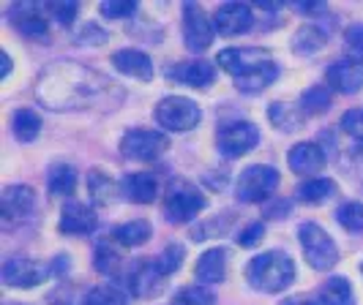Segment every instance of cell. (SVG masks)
<instances>
[{
  "instance_id": "41",
  "label": "cell",
  "mask_w": 363,
  "mask_h": 305,
  "mask_svg": "<svg viewBox=\"0 0 363 305\" xmlns=\"http://www.w3.org/2000/svg\"><path fill=\"white\" fill-rule=\"evenodd\" d=\"M262 237H265V226H262V221H255V224H249L243 232L238 234V243H240L243 248H252Z\"/></svg>"
},
{
  "instance_id": "24",
  "label": "cell",
  "mask_w": 363,
  "mask_h": 305,
  "mask_svg": "<svg viewBox=\"0 0 363 305\" xmlns=\"http://www.w3.org/2000/svg\"><path fill=\"white\" fill-rule=\"evenodd\" d=\"M320 305H355L352 284L347 278H342V275L328 278L323 289H320Z\"/></svg>"
},
{
  "instance_id": "30",
  "label": "cell",
  "mask_w": 363,
  "mask_h": 305,
  "mask_svg": "<svg viewBox=\"0 0 363 305\" xmlns=\"http://www.w3.org/2000/svg\"><path fill=\"white\" fill-rule=\"evenodd\" d=\"M82 305H128V294L121 287H112V284H101V287H93Z\"/></svg>"
},
{
  "instance_id": "17",
  "label": "cell",
  "mask_w": 363,
  "mask_h": 305,
  "mask_svg": "<svg viewBox=\"0 0 363 305\" xmlns=\"http://www.w3.org/2000/svg\"><path fill=\"white\" fill-rule=\"evenodd\" d=\"M287 163H290V169L295 172V175L309 178V175L320 172V169L325 166V150L314 142H298L290 150Z\"/></svg>"
},
{
  "instance_id": "4",
  "label": "cell",
  "mask_w": 363,
  "mask_h": 305,
  "mask_svg": "<svg viewBox=\"0 0 363 305\" xmlns=\"http://www.w3.org/2000/svg\"><path fill=\"white\" fill-rule=\"evenodd\" d=\"M276 185H279V172L268 163H255L240 172L235 183V197L246 205H257V202H265L271 197Z\"/></svg>"
},
{
  "instance_id": "20",
  "label": "cell",
  "mask_w": 363,
  "mask_h": 305,
  "mask_svg": "<svg viewBox=\"0 0 363 305\" xmlns=\"http://www.w3.org/2000/svg\"><path fill=\"white\" fill-rule=\"evenodd\" d=\"M194 275L200 284H221L227 278V251L224 248H208L197 259Z\"/></svg>"
},
{
  "instance_id": "13",
  "label": "cell",
  "mask_w": 363,
  "mask_h": 305,
  "mask_svg": "<svg viewBox=\"0 0 363 305\" xmlns=\"http://www.w3.org/2000/svg\"><path fill=\"white\" fill-rule=\"evenodd\" d=\"M252 8L243 6V3H224L218 6L216 14H213V25H216V33L221 36H240L252 28Z\"/></svg>"
},
{
  "instance_id": "19",
  "label": "cell",
  "mask_w": 363,
  "mask_h": 305,
  "mask_svg": "<svg viewBox=\"0 0 363 305\" xmlns=\"http://www.w3.org/2000/svg\"><path fill=\"white\" fill-rule=\"evenodd\" d=\"M162 272L156 267V262H137L131 272H128V292H134L137 297H150L159 294V284H162Z\"/></svg>"
},
{
  "instance_id": "25",
  "label": "cell",
  "mask_w": 363,
  "mask_h": 305,
  "mask_svg": "<svg viewBox=\"0 0 363 305\" xmlns=\"http://www.w3.org/2000/svg\"><path fill=\"white\" fill-rule=\"evenodd\" d=\"M333 194H336V183L330 178H309L306 183H301L298 191H295V197L301 202H306V205H323Z\"/></svg>"
},
{
  "instance_id": "3",
  "label": "cell",
  "mask_w": 363,
  "mask_h": 305,
  "mask_svg": "<svg viewBox=\"0 0 363 305\" xmlns=\"http://www.w3.org/2000/svg\"><path fill=\"white\" fill-rule=\"evenodd\" d=\"M298 240H301L306 262L314 270H330L339 262V248H336L333 237L323 226H317L314 221H306L298 226Z\"/></svg>"
},
{
  "instance_id": "27",
  "label": "cell",
  "mask_w": 363,
  "mask_h": 305,
  "mask_svg": "<svg viewBox=\"0 0 363 305\" xmlns=\"http://www.w3.org/2000/svg\"><path fill=\"white\" fill-rule=\"evenodd\" d=\"M47 185L57 197H72L74 188H77V169L72 163H55V166H50Z\"/></svg>"
},
{
  "instance_id": "16",
  "label": "cell",
  "mask_w": 363,
  "mask_h": 305,
  "mask_svg": "<svg viewBox=\"0 0 363 305\" xmlns=\"http://www.w3.org/2000/svg\"><path fill=\"white\" fill-rule=\"evenodd\" d=\"M328 85L339 93H358L363 88V63L358 60H336L328 69Z\"/></svg>"
},
{
  "instance_id": "11",
  "label": "cell",
  "mask_w": 363,
  "mask_h": 305,
  "mask_svg": "<svg viewBox=\"0 0 363 305\" xmlns=\"http://www.w3.org/2000/svg\"><path fill=\"white\" fill-rule=\"evenodd\" d=\"M218 66L233 76H246L249 71H255L257 66L262 63H271V54L265 50H257V47H240V50H224L218 52Z\"/></svg>"
},
{
  "instance_id": "36",
  "label": "cell",
  "mask_w": 363,
  "mask_h": 305,
  "mask_svg": "<svg viewBox=\"0 0 363 305\" xmlns=\"http://www.w3.org/2000/svg\"><path fill=\"white\" fill-rule=\"evenodd\" d=\"M345 44H347V57L363 63V22H355L345 30Z\"/></svg>"
},
{
  "instance_id": "6",
  "label": "cell",
  "mask_w": 363,
  "mask_h": 305,
  "mask_svg": "<svg viewBox=\"0 0 363 305\" xmlns=\"http://www.w3.org/2000/svg\"><path fill=\"white\" fill-rule=\"evenodd\" d=\"M216 36V25L197 3H183V41L191 52H205Z\"/></svg>"
},
{
  "instance_id": "1",
  "label": "cell",
  "mask_w": 363,
  "mask_h": 305,
  "mask_svg": "<svg viewBox=\"0 0 363 305\" xmlns=\"http://www.w3.org/2000/svg\"><path fill=\"white\" fill-rule=\"evenodd\" d=\"M246 281L257 292H284L295 281V265L284 251H265L255 256L246 267Z\"/></svg>"
},
{
  "instance_id": "37",
  "label": "cell",
  "mask_w": 363,
  "mask_h": 305,
  "mask_svg": "<svg viewBox=\"0 0 363 305\" xmlns=\"http://www.w3.org/2000/svg\"><path fill=\"white\" fill-rule=\"evenodd\" d=\"M301 107L306 112H323L330 107V93L325 88H309L301 98Z\"/></svg>"
},
{
  "instance_id": "31",
  "label": "cell",
  "mask_w": 363,
  "mask_h": 305,
  "mask_svg": "<svg viewBox=\"0 0 363 305\" xmlns=\"http://www.w3.org/2000/svg\"><path fill=\"white\" fill-rule=\"evenodd\" d=\"M93 265H96L99 272H104V275L118 272V267H121V253H118V248L109 240H99L96 243V251H93Z\"/></svg>"
},
{
  "instance_id": "39",
  "label": "cell",
  "mask_w": 363,
  "mask_h": 305,
  "mask_svg": "<svg viewBox=\"0 0 363 305\" xmlns=\"http://www.w3.org/2000/svg\"><path fill=\"white\" fill-rule=\"evenodd\" d=\"M342 128L347 137H352L355 142L363 144V109H350L342 117Z\"/></svg>"
},
{
  "instance_id": "21",
  "label": "cell",
  "mask_w": 363,
  "mask_h": 305,
  "mask_svg": "<svg viewBox=\"0 0 363 305\" xmlns=\"http://www.w3.org/2000/svg\"><path fill=\"white\" fill-rule=\"evenodd\" d=\"M268 117L279 131H301L306 126V109L290 104V101H276L268 107Z\"/></svg>"
},
{
  "instance_id": "10",
  "label": "cell",
  "mask_w": 363,
  "mask_h": 305,
  "mask_svg": "<svg viewBox=\"0 0 363 305\" xmlns=\"http://www.w3.org/2000/svg\"><path fill=\"white\" fill-rule=\"evenodd\" d=\"M36 205V191L30 185H9L3 191V199H0V213H3V224L6 226H14L22 218L30 216Z\"/></svg>"
},
{
  "instance_id": "43",
  "label": "cell",
  "mask_w": 363,
  "mask_h": 305,
  "mask_svg": "<svg viewBox=\"0 0 363 305\" xmlns=\"http://www.w3.org/2000/svg\"><path fill=\"white\" fill-rule=\"evenodd\" d=\"M281 305H317L311 297H303V294H295V297H287Z\"/></svg>"
},
{
  "instance_id": "14",
  "label": "cell",
  "mask_w": 363,
  "mask_h": 305,
  "mask_svg": "<svg viewBox=\"0 0 363 305\" xmlns=\"http://www.w3.org/2000/svg\"><path fill=\"white\" fill-rule=\"evenodd\" d=\"M93 229H96V213H93V207L77 202V199H66V205L60 210V232L91 234Z\"/></svg>"
},
{
  "instance_id": "44",
  "label": "cell",
  "mask_w": 363,
  "mask_h": 305,
  "mask_svg": "<svg viewBox=\"0 0 363 305\" xmlns=\"http://www.w3.org/2000/svg\"><path fill=\"white\" fill-rule=\"evenodd\" d=\"M9 71H11V57H9V52H3V71H0V76L6 79Z\"/></svg>"
},
{
  "instance_id": "26",
  "label": "cell",
  "mask_w": 363,
  "mask_h": 305,
  "mask_svg": "<svg viewBox=\"0 0 363 305\" xmlns=\"http://www.w3.org/2000/svg\"><path fill=\"white\" fill-rule=\"evenodd\" d=\"M279 76V69H276V63H262V66H257L255 71H249L246 76H238L235 79V88L240 93H259L262 88H268L273 79Z\"/></svg>"
},
{
  "instance_id": "38",
  "label": "cell",
  "mask_w": 363,
  "mask_h": 305,
  "mask_svg": "<svg viewBox=\"0 0 363 305\" xmlns=\"http://www.w3.org/2000/svg\"><path fill=\"white\" fill-rule=\"evenodd\" d=\"M47 8H50V14L60 25H72L74 19H77V11H79V3H74V0H55Z\"/></svg>"
},
{
  "instance_id": "8",
  "label": "cell",
  "mask_w": 363,
  "mask_h": 305,
  "mask_svg": "<svg viewBox=\"0 0 363 305\" xmlns=\"http://www.w3.org/2000/svg\"><path fill=\"white\" fill-rule=\"evenodd\" d=\"M52 270L47 267L44 262L38 259H30V256H11L6 259L3 265V281L6 287H14V289H33L38 287Z\"/></svg>"
},
{
  "instance_id": "29",
  "label": "cell",
  "mask_w": 363,
  "mask_h": 305,
  "mask_svg": "<svg viewBox=\"0 0 363 305\" xmlns=\"http://www.w3.org/2000/svg\"><path fill=\"white\" fill-rule=\"evenodd\" d=\"M11 128H14L19 142H33L38 137V131H41V117L33 109H17L14 120H11Z\"/></svg>"
},
{
  "instance_id": "22",
  "label": "cell",
  "mask_w": 363,
  "mask_h": 305,
  "mask_svg": "<svg viewBox=\"0 0 363 305\" xmlns=\"http://www.w3.org/2000/svg\"><path fill=\"white\" fill-rule=\"evenodd\" d=\"M123 194L137 205H147L159 194V183L150 172H134L123 178Z\"/></svg>"
},
{
  "instance_id": "35",
  "label": "cell",
  "mask_w": 363,
  "mask_h": 305,
  "mask_svg": "<svg viewBox=\"0 0 363 305\" xmlns=\"http://www.w3.org/2000/svg\"><path fill=\"white\" fill-rule=\"evenodd\" d=\"M216 297L205 287H186L175 294V305H213Z\"/></svg>"
},
{
  "instance_id": "5",
  "label": "cell",
  "mask_w": 363,
  "mask_h": 305,
  "mask_svg": "<svg viewBox=\"0 0 363 305\" xmlns=\"http://www.w3.org/2000/svg\"><path fill=\"white\" fill-rule=\"evenodd\" d=\"M156 120L167 131H191L200 126L202 109L186 96H167L156 107Z\"/></svg>"
},
{
  "instance_id": "15",
  "label": "cell",
  "mask_w": 363,
  "mask_h": 305,
  "mask_svg": "<svg viewBox=\"0 0 363 305\" xmlns=\"http://www.w3.org/2000/svg\"><path fill=\"white\" fill-rule=\"evenodd\" d=\"M167 76L181 85H189V88H208L216 79V69L205 60H183V63H175L167 71Z\"/></svg>"
},
{
  "instance_id": "33",
  "label": "cell",
  "mask_w": 363,
  "mask_h": 305,
  "mask_svg": "<svg viewBox=\"0 0 363 305\" xmlns=\"http://www.w3.org/2000/svg\"><path fill=\"white\" fill-rule=\"evenodd\" d=\"M328 36H330V28H323V25H306V28L295 36L292 44H295V47H303V52H317Z\"/></svg>"
},
{
  "instance_id": "28",
  "label": "cell",
  "mask_w": 363,
  "mask_h": 305,
  "mask_svg": "<svg viewBox=\"0 0 363 305\" xmlns=\"http://www.w3.org/2000/svg\"><path fill=\"white\" fill-rule=\"evenodd\" d=\"M150 234H153L150 224L143 221V218H137V221H128V224H123V226H118L112 237H115V243H121V246H126V248H134V246L147 243Z\"/></svg>"
},
{
  "instance_id": "9",
  "label": "cell",
  "mask_w": 363,
  "mask_h": 305,
  "mask_svg": "<svg viewBox=\"0 0 363 305\" xmlns=\"http://www.w3.org/2000/svg\"><path fill=\"white\" fill-rule=\"evenodd\" d=\"M257 142H259V131H257L255 123H246V120L227 123L218 131V150L227 159H238V156L255 150Z\"/></svg>"
},
{
  "instance_id": "2",
  "label": "cell",
  "mask_w": 363,
  "mask_h": 305,
  "mask_svg": "<svg viewBox=\"0 0 363 305\" xmlns=\"http://www.w3.org/2000/svg\"><path fill=\"white\" fill-rule=\"evenodd\" d=\"M205 210V197L197 191V185L186 180H172L164 197V216L169 224H189Z\"/></svg>"
},
{
  "instance_id": "23",
  "label": "cell",
  "mask_w": 363,
  "mask_h": 305,
  "mask_svg": "<svg viewBox=\"0 0 363 305\" xmlns=\"http://www.w3.org/2000/svg\"><path fill=\"white\" fill-rule=\"evenodd\" d=\"M121 191H123V185H118L112 175L101 172V169L88 172V194H91L93 205H112L121 197Z\"/></svg>"
},
{
  "instance_id": "18",
  "label": "cell",
  "mask_w": 363,
  "mask_h": 305,
  "mask_svg": "<svg viewBox=\"0 0 363 305\" xmlns=\"http://www.w3.org/2000/svg\"><path fill=\"white\" fill-rule=\"evenodd\" d=\"M112 66L126 76H134V79H153V60L147 57L145 52L140 50H121V52L112 54Z\"/></svg>"
},
{
  "instance_id": "45",
  "label": "cell",
  "mask_w": 363,
  "mask_h": 305,
  "mask_svg": "<svg viewBox=\"0 0 363 305\" xmlns=\"http://www.w3.org/2000/svg\"><path fill=\"white\" fill-rule=\"evenodd\" d=\"M361 272H363V265H361Z\"/></svg>"
},
{
  "instance_id": "32",
  "label": "cell",
  "mask_w": 363,
  "mask_h": 305,
  "mask_svg": "<svg viewBox=\"0 0 363 305\" xmlns=\"http://www.w3.org/2000/svg\"><path fill=\"white\" fill-rule=\"evenodd\" d=\"M183 259H186V248H183L181 243H169L167 248H164L153 262H156V267L162 275H172V272H178L183 265Z\"/></svg>"
},
{
  "instance_id": "7",
  "label": "cell",
  "mask_w": 363,
  "mask_h": 305,
  "mask_svg": "<svg viewBox=\"0 0 363 305\" xmlns=\"http://www.w3.org/2000/svg\"><path fill=\"white\" fill-rule=\"evenodd\" d=\"M167 147H169L167 134L150 131V128H131L121 139V153L126 159H134V161H153V159L162 156Z\"/></svg>"
},
{
  "instance_id": "40",
  "label": "cell",
  "mask_w": 363,
  "mask_h": 305,
  "mask_svg": "<svg viewBox=\"0 0 363 305\" xmlns=\"http://www.w3.org/2000/svg\"><path fill=\"white\" fill-rule=\"evenodd\" d=\"M134 11H137V3L134 0H107V3H101V14L109 19L131 17Z\"/></svg>"
},
{
  "instance_id": "34",
  "label": "cell",
  "mask_w": 363,
  "mask_h": 305,
  "mask_svg": "<svg viewBox=\"0 0 363 305\" xmlns=\"http://www.w3.org/2000/svg\"><path fill=\"white\" fill-rule=\"evenodd\" d=\"M336 221L347 232H363V205L361 202H345L336 210Z\"/></svg>"
},
{
  "instance_id": "42",
  "label": "cell",
  "mask_w": 363,
  "mask_h": 305,
  "mask_svg": "<svg viewBox=\"0 0 363 305\" xmlns=\"http://www.w3.org/2000/svg\"><path fill=\"white\" fill-rule=\"evenodd\" d=\"M79 41H88V44L96 41V44H101V41H107V33H104V30H99V25H96V22H88V25H85V30L79 33Z\"/></svg>"
},
{
  "instance_id": "12",
  "label": "cell",
  "mask_w": 363,
  "mask_h": 305,
  "mask_svg": "<svg viewBox=\"0 0 363 305\" xmlns=\"http://www.w3.org/2000/svg\"><path fill=\"white\" fill-rule=\"evenodd\" d=\"M47 11L50 8H44L41 3H17L11 11H9V19L14 22V28H17L22 36H30V38H38V36H47Z\"/></svg>"
}]
</instances>
